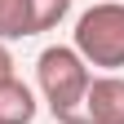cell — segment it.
I'll list each match as a JSON object with an SVG mask.
<instances>
[{"mask_svg":"<svg viewBox=\"0 0 124 124\" xmlns=\"http://www.w3.org/2000/svg\"><path fill=\"white\" fill-rule=\"evenodd\" d=\"M89 80H93V71L84 67V58L71 44L40 49V58H36V89H40V98H44V106H49V115L58 124H75L80 120V102H84Z\"/></svg>","mask_w":124,"mask_h":124,"instance_id":"6da1fadb","label":"cell"},{"mask_svg":"<svg viewBox=\"0 0 124 124\" xmlns=\"http://www.w3.org/2000/svg\"><path fill=\"white\" fill-rule=\"evenodd\" d=\"M71 49L84 58V67L115 75L124 67V0H93L75 18Z\"/></svg>","mask_w":124,"mask_h":124,"instance_id":"7a4b0ae2","label":"cell"},{"mask_svg":"<svg viewBox=\"0 0 124 124\" xmlns=\"http://www.w3.org/2000/svg\"><path fill=\"white\" fill-rule=\"evenodd\" d=\"M75 124H124V75H93Z\"/></svg>","mask_w":124,"mask_h":124,"instance_id":"3957f363","label":"cell"},{"mask_svg":"<svg viewBox=\"0 0 124 124\" xmlns=\"http://www.w3.org/2000/svg\"><path fill=\"white\" fill-rule=\"evenodd\" d=\"M40 111V102H36V89H31L27 80H5L0 84V124H31Z\"/></svg>","mask_w":124,"mask_h":124,"instance_id":"277c9868","label":"cell"},{"mask_svg":"<svg viewBox=\"0 0 124 124\" xmlns=\"http://www.w3.org/2000/svg\"><path fill=\"white\" fill-rule=\"evenodd\" d=\"M71 0H27V22H31V36H40V31L58 27L67 18Z\"/></svg>","mask_w":124,"mask_h":124,"instance_id":"5b68a950","label":"cell"},{"mask_svg":"<svg viewBox=\"0 0 124 124\" xmlns=\"http://www.w3.org/2000/svg\"><path fill=\"white\" fill-rule=\"evenodd\" d=\"M31 22H27V0H0V40H27Z\"/></svg>","mask_w":124,"mask_h":124,"instance_id":"8992f818","label":"cell"},{"mask_svg":"<svg viewBox=\"0 0 124 124\" xmlns=\"http://www.w3.org/2000/svg\"><path fill=\"white\" fill-rule=\"evenodd\" d=\"M5 80H13V53H9V44L0 40V84Z\"/></svg>","mask_w":124,"mask_h":124,"instance_id":"52a82bcc","label":"cell"}]
</instances>
